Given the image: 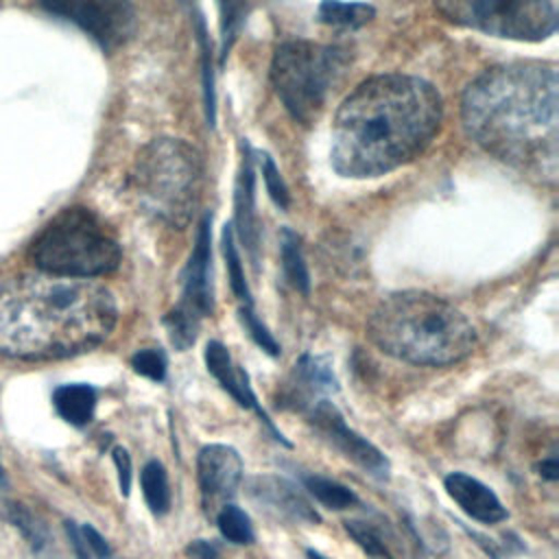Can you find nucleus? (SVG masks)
Instances as JSON below:
<instances>
[{"mask_svg": "<svg viewBox=\"0 0 559 559\" xmlns=\"http://www.w3.org/2000/svg\"><path fill=\"white\" fill-rule=\"evenodd\" d=\"M79 531H81L92 557H96V559H118L116 552L111 550V546L107 544V539L92 524H79Z\"/></svg>", "mask_w": 559, "mask_h": 559, "instance_id": "obj_33", "label": "nucleus"}, {"mask_svg": "<svg viewBox=\"0 0 559 559\" xmlns=\"http://www.w3.org/2000/svg\"><path fill=\"white\" fill-rule=\"evenodd\" d=\"M308 426L312 432L334 448L341 456L352 461L356 467H360L365 474L378 478V480H389L391 476V463L389 459L362 435H358L354 428L347 426L343 413L336 408L334 402L319 400L314 406H310L304 413Z\"/></svg>", "mask_w": 559, "mask_h": 559, "instance_id": "obj_11", "label": "nucleus"}, {"mask_svg": "<svg viewBox=\"0 0 559 559\" xmlns=\"http://www.w3.org/2000/svg\"><path fill=\"white\" fill-rule=\"evenodd\" d=\"M245 465L236 448L227 443H207L197 454V480L201 507L207 515L234 500L242 485Z\"/></svg>", "mask_w": 559, "mask_h": 559, "instance_id": "obj_12", "label": "nucleus"}, {"mask_svg": "<svg viewBox=\"0 0 559 559\" xmlns=\"http://www.w3.org/2000/svg\"><path fill=\"white\" fill-rule=\"evenodd\" d=\"M96 402H98V391L85 382L59 384L52 391V406L57 415L76 428H83L92 421Z\"/></svg>", "mask_w": 559, "mask_h": 559, "instance_id": "obj_18", "label": "nucleus"}, {"mask_svg": "<svg viewBox=\"0 0 559 559\" xmlns=\"http://www.w3.org/2000/svg\"><path fill=\"white\" fill-rule=\"evenodd\" d=\"M188 559H223L221 546L214 539H192L186 546Z\"/></svg>", "mask_w": 559, "mask_h": 559, "instance_id": "obj_34", "label": "nucleus"}, {"mask_svg": "<svg viewBox=\"0 0 559 559\" xmlns=\"http://www.w3.org/2000/svg\"><path fill=\"white\" fill-rule=\"evenodd\" d=\"M212 214L205 212L192 253L181 273L179 301L164 314L168 341L177 352H186L199 336L201 321L214 312V284H212Z\"/></svg>", "mask_w": 559, "mask_h": 559, "instance_id": "obj_9", "label": "nucleus"}, {"mask_svg": "<svg viewBox=\"0 0 559 559\" xmlns=\"http://www.w3.org/2000/svg\"><path fill=\"white\" fill-rule=\"evenodd\" d=\"M306 557H308V559H330V557H325L323 552H319V550H314V548H306Z\"/></svg>", "mask_w": 559, "mask_h": 559, "instance_id": "obj_37", "label": "nucleus"}, {"mask_svg": "<svg viewBox=\"0 0 559 559\" xmlns=\"http://www.w3.org/2000/svg\"><path fill=\"white\" fill-rule=\"evenodd\" d=\"M443 487L459 509L480 524H498L509 518L493 489L465 472H450L443 478Z\"/></svg>", "mask_w": 559, "mask_h": 559, "instance_id": "obj_17", "label": "nucleus"}, {"mask_svg": "<svg viewBox=\"0 0 559 559\" xmlns=\"http://www.w3.org/2000/svg\"><path fill=\"white\" fill-rule=\"evenodd\" d=\"M238 319L245 328V332L251 336V341L271 358L280 356V343L275 341V336L269 332V328L262 323V319L258 317L255 308H238Z\"/></svg>", "mask_w": 559, "mask_h": 559, "instance_id": "obj_30", "label": "nucleus"}, {"mask_svg": "<svg viewBox=\"0 0 559 559\" xmlns=\"http://www.w3.org/2000/svg\"><path fill=\"white\" fill-rule=\"evenodd\" d=\"M352 63L345 46L290 39L275 48L271 81L293 120L308 124Z\"/></svg>", "mask_w": 559, "mask_h": 559, "instance_id": "obj_7", "label": "nucleus"}, {"mask_svg": "<svg viewBox=\"0 0 559 559\" xmlns=\"http://www.w3.org/2000/svg\"><path fill=\"white\" fill-rule=\"evenodd\" d=\"M223 255H225V266H227V277H229V286L234 297L238 299V308H255L253 304V295L249 290L247 277H245V269L240 262V253L236 249L234 242V227L225 225L223 229Z\"/></svg>", "mask_w": 559, "mask_h": 559, "instance_id": "obj_23", "label": "nucleus"}, {"mask_svg": "<svg viewBox=\"0 0 559 559\" xmlns=\"http://www.w3.org/2000/svg\"><path fill=\"white\" fill-rule=\"evenodd\" d=\"M369 341L384 354L426 367H448L472 354L476 330L448 299L426 290L384 297L367 321Z\"/></svg>", "mask_w": 559, "mask_h": 559, "instance_id": "obj_4", "label": "nucleus"}, {"mask_svg": "<svg viewBox=\"0 0 559 559\" xmlns=\"http://www.w3.org/2000/svg\"><path fill=\"white\" fill-rule=\"evenodd\" d=\"M214 522H216V528L223 535V539H227L229 544L249 546L255 542V531H253L251 518L234 502L223 504L214 513Z\"/></svg>", "mask_w": 559, "mask_h": 559, "instance_id": "obj_24", "label": "nucleus"}, {"mask_svg": "<svg viewBox=\"0 0 559 559\" xmlns=\"http://www.w3.org/2000/svg\"><path fill=\"white\" fill-rule=\"evenodd\" d=\"M63 526H66V535L70 539V546L74 550V559H92V552H90V548H87V544H85V539L79 531V524L68 520Z\"/></svg>", "mask_w": 559, "mask_h": 559, "instance_id": "obj_35", "label": "nucleus"}, {"mask_svg": "<svg viewBox=\"0 0 559 559\" xmlns=\"http://www.w3.org/2000/svg\"><path fill=\"white\" fill-rule=\"evenodd\" d=\"M118 321L107 286L90 277L24 273L0 282V354L50 360L100 345Z\"/></svg>", "mask_w": 559, "mask_h": 559, "instance_id": "obj_3", "label": "nucleus"}, {"mask_svg": "<svg viewBox=\"0 0 559 559\" xmlns=\"http://www.w3.org/2000/svg\"><path fill=\"white\" fill-rule=\"evenodd\" d=\"M140 487H142L144 502L155 518H162L170 511V483H168V474H166V467L162 465V461L151 459L142 467Z\"/></svg>", "mask_w": 559, "mask_h": 559, "instance_id": "obj_20", "label": "nucleus"}, {"mask_svg": "<svg viewBox=\"0 0 559 559\" xmlns=\"http://www.w3.org/2000/svg\"><path fill=\"white\" fill-rule=\"evenodd\" d=\"M203 360H205L207 373L221 384V389L227 391L238 402V406L253 411L275 441H280L286 448H290V441L282 435V430L273 424V419L266 415V411L258 402V395H255V391L251 386L247 369L234 362L229 349L221 341H207L205 352H203Z\"/></svg>", "mask_w": 559, "mask_h": 559, "instance_id": "obj_15", "label": "nucleus"}, {"mask_svg": "<svg viewBox=\"0 0 559 559\" xmlns=\"http://www.w3.org/2000/svg\"><path fill=\"white\" fill-rule=\"evenodd\" d=\"M299 480L304 485V489L323 507L328 509H334V511H345V509H352L356 504H360L358 496L341 485L338 480L334 478H328V476H321V474H314V472H301L299 474Z\"/></svg>", "mask_w": 559, "mask_h": 559, "instance_id": "obj_19", "label": "nucleus"}, {"mask_svg": "<svg viewBox=\"0 0 559 559\" xmlns=\"http://www.w3.org/2000/svg\"><path fill=\"white\" fill-rule=\"evenodd\" d=\"M39 4L87 33L100 48L122 46L135 26L131 0H39Z\"/></svg>", "mask_w": 559, "mask_h": 559, "instance_id": "obj_10", "label": "nucleus"}, {"mask_svg": "<svg viewBox=\"0 0 559 559\" xmlns=\"http://www.w3.org/2000/svg\"><path fill=\"white\" fill-rule=\"evenodd\" d=\"M129 365L135 373L153 380L164 382L168 376V356L162 347H142L131 358Z\"/></svg>", "mask_w": 559, "mask_h": 559, "instance_id": "obj_29", "label": "nucleus"}, {"mask_svg": "<svg viewBox=\"0 0 559 559\" xmlns=\"http://www.w3.org/2000/svg\"><path fill=\"white\" fill-rule=\"evenodd\" d=\"M7 515L13 522V526L24 535V539L31 544V548L35 552H44L46 550V546L50 542V535H48L46 524L35 513H31L22 504H9Z\"/></svg>", "mask_w": 559, "mask_h": 559, "instance_id": "obj_26", "label": "nucleus"}, {"mask_svg": "<svg viewBox=\"0 0 559 559\" xmlns=\"http://www.w3.org/2000/svg\"><path fill=\"white\" fill-rule=\"evenodd\" d=\"M247 2L245 0H218V15H221V61H225L238 31L245 22Z\"/></svg>", "mask_w": 559, "mask_h": 559, "instance_id": "obj_27", "label": "nucleus"}, {"mask_svg": "<svg viewBox=\"0 0 559 559\" xmlns=\"http://www.w3.org/2000/svg\"><path fill=\"white\" fill-rule=\"evenodd\" d=\"M242 159L236 177V194H234V231H238L240 242L245 245L251 264L258 266V249H260V229L255 214V175H253V151L249 142L242 138L240 142Z\"/></svg>", "mask_w": 559, "mask_h": 559, "instance_id": "obj_16", "label": "nucleus"}, {"mask_svg": "<svg viewBox=\"0 0 559 559\" xmlns=\"http://www.w3.org/2000/svg\"><path fill=\"white\" fill-rule=\"evenodd\" d=\"M338 391V380L334 376L332 362L328 356L301 354L293 365L290 373L277 389V408L306 413L319 400Z\"/></svg>", "mask_w": 559, "mask_h": 559, "instance_id": "obj_13", "label": "nucleus"}, {"mask_svg": "<svg viewBox=\"0 0 559 559\" xmlns=\"http://www.w3.org/2000/svg\"><path fill=\"white\" fill-rule=\"evenodd\" d=\"M194 24H197V35L201 44V57H203V96H205V118L207 124L214 127L216 120V96H214V72L210 63V39H207V28L205 20L201 13H194Z\"/></svg>", "mask_w": 559, "mask_h": 559, "instance_id": "obj_28", "label": "nucleus"}, {"mask_svg": "<svg viewBox=\"0 0 559 559\" xmlns=\"http://www.w3.org/2000/svg\"><path fill=\"white\" fill-rule=\"evenodd\" d=\"M245 493L260 511L275 518L277 522L310 526L321 522V515L310 504V500L299 491L295 483H290L284 476H253L245 483Z\"/></svg>", "mask_w": 559, "mask_h": 559, "instance_id": "obj_14", "label": "nucleus"}, {"mask_svg": "<svg viewBox=\"0 0 559 559\" xmlns=\"http://www.w3.org/2000/svg\"><path fill=\"white\" fill-rule=\"evenodd\" d=\"M111 461L116 465L118 472V485H120V493L127 498L131 491V480H133V463H131V454L127 452V448L122 445H114L111 448Z\"/></svg>", "mask_w": 559, "mask_h": 559, "instance_id": "obj_32", "label": "nucleus"}, {"mask_svg": "<svg viewBox=\"0 0 559 559\" xmlns=\"http://www.w3.org/2000/svg\"><path fill=\"white\" fill-rule=\"evenodd\" d=\"M443 103L413 74L362 81L336 109L330 159L338 175L378 177L419 157L439 133Z\"/></svg>", "mask_w": 559, "mask_h": 559, "instance_id": "obj_2", "label": "nucleus"}, {"mask_svg": "<svg viewBox=\"0 0 559 559\" xmlns=\"http://www.w3.org/2000/svg\"><path fill=\"white\" fill-rule=\"evenodd\" d=\"M31 260L44 273L94 280L120 266L122 249L114 231L90 207L72 205L37 234Z\"/></svg>", "mask_w": 559, "mask_h": 559, "instance_id": "obj_6", "label": "nucleus"}, {"mask_svg": "<svg viewBox=\"0 0 559 559\" xmlns=\"http://www.w3.org/2000/svg\"><path fill=\"white\" fill-rule=\"evenodd\" d=\"M435 7L456 26L502 39L542 41L557 28L550 0H435Z\"/></svg>", "mask_w": 559, "mask_h": 559, "instance_id": "obj_8", "label": "nucleus"}, {"mask_svg": "<svg viewBox=\"0 0 559 559\" xmlns=\"http://www.w3.org/2000/svg\"><path fill=\"white\" fill-rule=\"evenodd\" d=\"M203 159L181 138H155L140 148L127 177L138 207L153 221L183 229L199 203Z\"/></svg>", "mask_w": 559, "mask_h": 559, "instance_id": "obj_5", "label": "nucleus"}, {"mask_svg": "<svg viewBox=\"0 0 559 559\" xmlns=\"http://www.w3.org/2000/svg\"><path fill=\"white\" fill-rule=\"evenodd\" d=\"M260 168H262V179H264V186H266V192L269 197L273 199V203L280 207V210H286L290 205V192H288V186L284 183L275 162L271 155L262 153L260 155Z\"/></svg>", "mask_w": 559, "mask_h": 559, "instance_id": "obj_31", "label": "nucleus"}, {"mask_svg": "<svg viewBox=\"0 0 559 559\" xmlns=\"http://www.w3.org/2000/svg\"><path fill=\"white\" fill-rule=\"evenodd\" d=\"M0 480H4V472H2V463H0Z\"/></svg>", "mask_w": 559, "mask_h": 559, "instance_id": "obj_38", "label": "nucleus"}, {"mask_svg": "<svg viewBox=\"0 0 559 559\" xmlns=\"http://www.w3.org/2000/svg\"><path fill=\"white\" fill-rule=\"evenodd\" d=\"M376 15V9L365 2H343V0H323L319 4L317 17L336 28H360L367 22H371Z\"/></svg>", "mask_w": 559, "mask_h": 559, "instance_id": "obj_22", "label": "nucleus"}, {"mask_svg": "<svg viewBox=\"0 0 559 559\" xmlns=\"http://www.w3.org/2000/svg\"><path fill=\"white\" fill-rule=\"evenodd\" d=\"M557 68L515 61L485 70L463 92L465 133L496 159L539 181H557Z\"/></svg>", "mask_w": 559, "mask_h": 559, "instance_id": "obj_1", "label": "nucleus"}, {"mask_svg": "<svg viewBox=\"0 0 559 559\" xmlns=\"http://www.w3.org/2000/svg\"><path fill=\"white\" fill-rule=\"evenodd\" d=\"M280 253H282L284 280L301 295H310V273H308V266H306V260L301 253V240L288 227L282 229Z\"/></svg>", "mask_w": 559, "mask_h": 559, "instance_id": "obj_21", "label": "nucleus"}, {"mask_svg": "<svg viewBox=\"0 0 559 559\" xmlns=\"http://www.w3.org/2000/svg\"><path fill=\"white\" fill-rule=\"evenodd\" d=\"M537 469H539V476L546 478V480H550V483H555V480L559 478V463H557L555 456L544 459V461L537 465Z\"/></svg>", "mask_w": 559, "mask_h": 559, "instance_id": "obj_36", "label": "nucleus"}, {"mask_svg": "<svg viewBox=\"0 0 559 559\" xmlns=\"http://www.w3.org/2000/svg\"><path fill=\"white\" fill-rule=\"evenodd\" d=\"M347 535L362 548L367 559H393L380 528L369 520H345Z\"/></svg>", "mask_w": 559, "mask_h": 559, "instance_id": "obj_25", "label": "nucleus"}]
</instances>
